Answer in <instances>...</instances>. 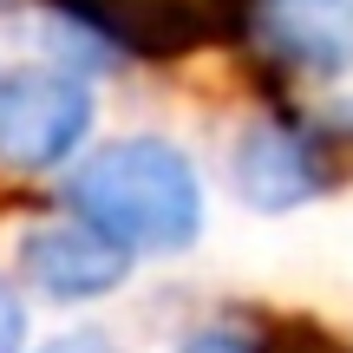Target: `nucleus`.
Returning a JSON list of instances; mask_svg holds the SVG:
<instances>
[{"label": "nucleus", "mask_w": 353, "mask_h": 353, "mask_svg": "<svg viewBox=\"0 0 353 353\" xmlns=\"http://www.w3.org/2000/svg\"><path fill=\"white\" fill-rule=\"evenodd\" d=\"M176 353H255V341H242V334H229V327H210V334H196V341H183Z\"/></svg>", "instance_id": "nucleus-9"}, {"label": "nucleus", "mask_w": 353, "mask_h": 353, "mask_svg": "<svg viewBox=\"0 0 353 353\" xmlns=\"http://www.w3.org/2000/svg\"><path fill=\"white\" fill-rule=\"evenodd\" d=\"M334 183H353V118L341 125H255L236 144V190L255 210H294Z\"/></svg>", "instance_id": "nucleus-3"}, {"label": "nucleus", "mask_w": 353, "mask_h": 353, "mask_svg": "<svg viewBox=\"0 0 353 353\" xmlns=\"http://www.w3.org/2000/svg\"><path fill=\"white\" fill-rule=\"evenodd\" d=\"M65 203L79 223L112 236L125 255H170L190 249L203 229V190L190 157L164 138H118L92 151L65 176Z\"/></svg>", "instance_id": "nucleus-1"}, {"label": "nucleus", "mask_w": 353, "mask_h": 353, "mask_svg": "<svg viewBox=\"0 0 353 353\" xmlns=\"http://www.w3.org/2000/svg\"><path fill=\"white\" fill-rule=\"evenodd\" d=\"M92 131V85L59 65H13L0 72V164L52 170Z\"/></svg>", "instance_id": "nucleus-4"}, {"label": "nucleus", "mask_w": 353, "mask_h": 353, "mask_svg": "<svg viewBox=\"0 0 353 353\" xmlns=\"http://www.w3.org/2000/svg\"><path fill=\"white\" fill-rule=\"evenodd\" d=\"M46 353H118V347L105 341V334H92V327H85V334H65V341H52Z\"/></svg>", "instance_id": "nucleus-10"}, {"label": "nucleus", "mask_w": 353, "mask_h": 353, "mask_svg": "<svg viewBox=\"0 0 353 353\" xmlns=\"http://www.w3.org/2000/svg\"><path fill=\"white\" fill-rule=\"evenodd\" d=\"M255 353H353L341 334H327L321 321H268V334L255 341Z\"/></svg>", "instance_id": "nucleus-7"}, {"label": "nucleus", "mask_w": 353, "mask_h": 353, "mask_svg": "<svg viewBox=\"0 0 353 353\" xmlns=\"http://www.w3.org/2000/svg\"><path fill=\"white\" fill-rule=\"evenodd\" d=\"M20 268L52 301H92V294H112L125 281L131 255L92 223H46L20 242Z\"/></svg>", "instance_id": "nucleus-5"}, {"label": "nucleus", "mask_w": 353, "mask_h": 353, "mask_svg": "<svg viewBox=\"0 0 353 353\" xmlns=\"http://www.w3.org/2000/svg\"><path fill=\"white\" fill-rule=\"evenodd\" d=\"M255 33L275 65L341 79L353 65V0H255Z\"/></svg>", "instance_id": "nucleus-6"}, {"label": "nucleus", "mask_w": 353, "mask_h": 353, "mask_svg": "<svg viewBox=\"0 0 353 353\" xmlns=\"http://www.w3.org/2000/svg\"><path fill=\"white\" fill-rule=\"evenodd\" d=\"M72 26L131 59H190L236 46L255 26V0H52Z\"/></svg>", "instance_id": "nucleus-2"}, {"label": "nucleus", "mask_w": 353, "mask_h": 353, "mask_svg": "<svg viewBox=\"0 0 353 353\" xmlns=\"http://www.w3.org/2000/svg\"><path fill=\"white\" fill-rule=\"evenodd\" d=\"M20 341H26V314L13 301V288L0 281V353H20Z\"/></svg>", "instance_id": "nucleus-8"}]
</instances>
